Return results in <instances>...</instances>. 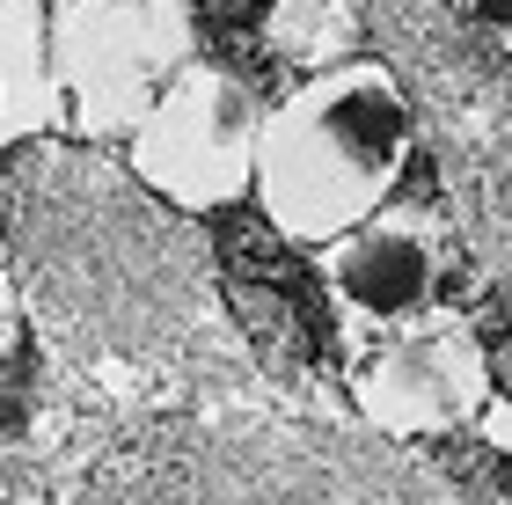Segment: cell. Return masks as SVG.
<instances>
[{
  "instance_id": "1",
  "label": "cell",
  "mask_w": 512,
  "mask_h": 505,
  "mask_svg": "<svg viewBox=\"0 0 512 505\" xmlns=\"http://www.w3.org/2000/svg\"><path fill=\"white\" fill-rule=\"evenodd\" d=\"M410 140L417 118L403 81L381 59H330L278 103H264L249 198L293 249H330L403 191Z\"/></svg>"
},
{
  "instance_id": "2",
  "label": "cell",
  "mask_w": 512,
  "mask_h": 505,
  "mask_svg": "<svg viewBox=\"0 0 512 505\" xmlns=\"http://www.w3.org/2000/svg\"><path fill=\"white\" fill-rule=\"evenodd\" d=\"M191 59H198L191 0H52L59 110L88 140H125Z\"/></svg>"
},
{
  "instance_id": "3",
  "label": "cell",
  "mask_w": 512,
  "mask_h": 505,
  "mask_svg": "<svg viewBox=\"0 0 512 505\" xmlns=\"http://www.w3.org/2000/svg\"><path fill=\"white\" fill-rule=\"evenodd\" d=\"M256 140H264L256 88L220 59H191L125 132V162L176 213H227L256 183Z\"/></svg>"
},
{
  "instance_id": "4",
  "label": "cell",
  "mask_w": 512,
  "mask_h": 505,
  "mask_svg": "<svg viewBox=\"0 0 512 505\" xmlns=\"http://www.w3.org/2000/svg\"><path fill=\"white\" fill-rule=\"evenodd\" d=\"M491 396V352L469 330V315L425 308L410 323H388L359 337L352 352V403L388 440H432V432L469 425Z\"/></svg>"
},
{
  "instance_id": "5",
  "label": "cell",
  "mask_w": 512,
  "mask_h": 505,
  "mask_svg": "<svg viewBox=\"0 0 512 505\" xmlns=\"http://www.w3.org/2000/svg\"><path fill=\"white\" fill-rule=\"evenodd\" d=\"M439 279H447V227L432 205L388 198L381 213H366L352 235L322 249V286H330V308L352 337L425 315L439 301Z\"/></svg>"
},
{
  "instance_id": "6",
  "label": "cell",
  "mask_w": 512,
  "mask_h": 505,
  "mask_svg": "<svg viewBox=\"0 0 512 505\" xmlns=\"http://www.w3.org/2000/svg\"><path fill=\"white\" fill-rule=\"evenodd\" d=\"M66 125L59 74H52V8L0 0V154Z\"/></svg>"
},
{
  "instance_id": "7",
  "label": "cell",
  "mask_w": 512,
  "mask_h": 505,
  "mask_svg": "<svg viewBox=\"0 0 512 505\" xmlns=\"http://www.w3.org/2000/svg\"><path fill=\"white\" fill-rule=\"evenodd\" d=\"M15 330H22V308H15L8 279H0V352H8V344H15Z\"/></svg>"
},
{
  "instance_id": "8",
  "label": "cell",
  "mask_w": 512,
  "mask_h": 505,
  "mask_svg": "<svg viewBox=\"0 0 512 505\" xmlns=\"http://www.w3.org/2000/svg\"><path fill=\"white\" fill-rule=\"evenodd\" d=\"M191 8H205V0H191Z\"/></svg>"
}]
</instances>
